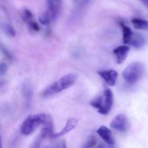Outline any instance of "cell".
Instances as JSON below:
<instances>
[{
  "instance_id": "16",
  "label": "cell",
  "mask_w": 148,
  "mask_h": 148,
  "mask_svg": "<svg viewBox=\"0 0 148 148\" xmlns=\"http://www.w3.org/2000/svg\"><path fill=\"white\" fill-rule=\"evenodd\" d=\"M28 23L29 27H30L31 30H33V31H39L40 30V27H39L38 24L36 22H33V20H30V21L27 22Z\"/></svg>"
},
{
  "instance_id": "13",
  "label": "cell",
  "mask_w": 148,
  "mask_h": 148,
  "mask_svg": "<svg viewBox=\"0 0 148 148\" xmlns=\"http://www.w3.org/2000/svg\"><path fill=\"white\" fill-rule=\"evenodd\" d=\"M133 25L138 30H147L148 29V21L140 18H133L132 20Z\"/></svg>"
},
{
  "instance_id": "18",
  "label": "cell",
  "mask_w": 148,
  "mask_h": 148,
  "mask_svg": "<svg viewBox=\"0 0 148 148\" xmlns=\"http://www.w3.org/2000/svg\"><path fill=\"white\" fill-rule=\"evenodd\" d=\"M7 65L5 63H0V75H5L7 72Z\"/></svg>"
},
{
  "instance_id": "15",
  "label": "cell",
  "mask_w": 148,
  "mask_h": 148,
  "mask_svg": "<svg viewBox=\"0 0 148 148\" xmlns=\"http://www.w3.org/2000/svg\"><path fill=\"white\" fill-rule=\"evenodd\" d=\"M4 32H5L8 36H12V37L15 36V33H16L15 30H14V29L13 28L12 26L10 25L9 24L5 25L4 26Z\"/></svg>"
},
{
  "instance_id": "6",
  "label": "cell",
  "mask_w": 148,
  "mask_h": 148,
  "mask_svg": "<svg viewBox=\"0 0 148 148\" xmlns=\"http://www.w3.org/2000/svg\"><path fill=\"white\" fill-rule=\"evenodd\" d=\"M98 75L109 86H114L116 84L119 77V73L114 69H107L98 72Z\"/></svg>"
},
{
  "instance_id": "7",
  "label": "cell",
  "mask_w": 148,
  "mask_h": 148,
  "mask_svg": "<svg viewBox=\"0 0 148 148\" xmlns=\"http://www.w3.org/2000/svg\"><path fill=\"white\" fill-rule=\"evenodd\" d=\"M130 51V46H127V45L119 46L113 50V53L115 55L116 61L117 64H121L127 59Z\"/></svg>"
},
{
  "instance_id": "1",
  "label": "cell",
  "mask_w": 148,
  "mask_h": 148,
  "mask_svg": "<svg viewBox=\"0 0 148 148\" xmlns=\"http://www.w3.org/2000/svg\"><path fill=\"white\" fill-rule=\"evenodd\" d=\"M77 75L75 73H69L64 75L53 83L45 88L42 92V95L45 98L53 96L68 88H71L76 82Z\"/></svg>"
},
{
  "instance_id": "9",
  "label": "cell",
  "mask_w": 148,
  "mask_h": 148,
  "mask_svg": "<svg viewBox=\"0 0 148 148\" xmlns=\"http://www.w3.org/2000/svg\"><path fill=\"white\" fill-rule=\"evenodd\" d=\"M97 133L99 135V137L108 145H113L114 144V137H113L112 132H111V130L107 127H106V126H101L97 130Z\"/></svg>"
},
{
  "instance_id": "4",
  "label": "cell",
  "mask_w": 148,
  "mask_h": 148,
  "mask_svg": "<svg viewBox=\"0 0 148 148\" xmlns=\"http://www.w3.org/2000/svg\"><path fill=\"white\" fill-rule=\"evenodd\" d=\"M145 71V66L141 62H133L122 72V77L128 83L135 84L142 77Z\"/></svg>"
},
{
  "instance_id": "11",
  "label": "cell",
  "mask_w": 148,
  "mask_h": 148,
  "mask_svg": "<svg viewBox=\"0 0 148 148\" xmlns=\"http://www.w3.org/2000/svg\"><path fill=\"white\" fill-rule=\"evenodd\" d=\"M145 44V38L140 33H134L130 45L136 49H140Z\"/></svg>"
},
{
  "instance_id": "21",
  "label": "cell",
  "mask_w": 148,
  "mask_h": 148,
  "mask_svg": "<svg viewBox=\"0 0 148 148\" xmlns=\"http://www.w3.org/2000/svg\"><path fill=\"white\" fill-rule=\"evenodd\" d=\"M62 148H66V144H65V143H63V145H62Z\"/></svg>"
},
{
  "instance_id": "10",
  "label": "cell",
  "mask_w": 148,
  "mask_h": 148,
  "mask_svg": "<svg viewBox=\"0 0 148 148\" xmlns=\"http://www.w3.org/2000/svg\"><path fill=\"white\" fill-rule=\"evenodd\" d=\"M120 25H121V28H122L123 42H124V43L125 45H129L130 43V42H131L134 33H133L132 30L129 26L126 25L123 23H121Z\"/></svg>"
},
{
  "instance_id": "3",
  "label": "cell",
  "mask_w": 148,
  "mask_h": 148,
  "mask_svg": "<svg viewBox=\"0 0 148 148\" xmlns=\"http://www.w3.org/2000/svg\"><path fill=\"white\" fill-rule=\"evenodd\" d=\"M49 116L44 114H33L27 116L20 126V132L25 136L33 134L40 125L44 124L47 121Z\"/></svg>"
},
{
  "instance_id": "12",
  "label": "cell",
  "mask_w": 148,
  "mask_h": 148,
  "mask_svg": "<svg viewBox=\"0 0 148 148\" xmlns=\"http://www.w3.org/2000/svg\"><path fill=\"white\" fill-rule=\"evenodd\" d=\"M22 93H23V97H24L25 101V103L27 104V105L30 104L33 92H32L31 86H30V85L28 82L24 83L23 88H22Z\"/></svg>"
},
{
  "instance_id": "14",
  "label": "cell",
  "mask_w": 148,
  "mask_h": 148,
  "mask_svg": "<svg viewBox=\"0 0 148 148\" xmlns=\"http://www.w3.org/2000/svg\"><path fill=\"white\" fill-rule=\"evenodd\" d=\"M96 138H95V136L92 135L90 137H88V140L85 143V144L84 145L83 148H91L93 147L95 144H96Z\"/></svg>"
},
{
  "instance_id": "19",
  "label": "cell",
  "mask_w": 148,
  "mask_h": 148,
  "mask_svg": "<svg viewBox=\"0 0 148 148\" xmlns=\"http://www.w3.org/2000/svg\"><path fill=\"white\" fill-rule=\"evenodd\" d=\"M0 49H1V50L2 51V52H3V53H4V54H5L6 56H7V58H9V59H11V58H12L11 55H10V52H9L7 50V49H6L5 47H4V46H3L2 45H1V44H0Z\"/></svg>"
},
{
  "instance_id": "23",
  "label": "cell",
  "mask_w": 148,
  "mask_h": 148,
  "mask_svg": "<svg viewBox=\"0 0 148 148\" xmlns=\"http://www.w3.org/2000/svg\"><path fill=\"white\" fill-rule=\"evenodd\" d=\"M147 1H148V0H147Z\"/></svg>"
},
{
  "instance_id": "20",
  "label": "cell",
  "mask_w": 148,
  "mask_h": 148,
  "mask_svg": "<svg viewBox=\"0 0 148 148\" xmlns=\"http://www.w3.org/2000/svg\"><path fill=\"white\" fill-rule=\"evenodd\" d=\"M0 148H2V144H1V134H0Z\"/></svg>"
},
{
  "instance_id": "5",
  "label": "cell",
  "mask_w": 148,
  "mask_h": 148,
  "mask_svg": "<svg viewBox=\"0 0 148 148\" xmlns=\"http://www.w3.org/2000/svg\"><path fill=\"white\" fill-rule=\"evenodd\" d=\"M111 127L119 132L125 133L130 128V121L124 114H118L111 123Z\"/></svg>"
},
{
  "instance_id": "22",
  "label": "cell",
  "mask_w": 148,
  "mask_h": 148,
  "mask_svg": "<svg viewBox=\"0 0 148 148\" xmlns=\"http://www.w3.org/2000/svg\"><path fill=\"white\" fill-rule=\"evenodd\" d=\"M98 148H103V147H98Z\"/></svg>"
},
{
  "instance_id": "2",
  "label": "cell",
  "mask_w": 148,
  "mask_h": 148,
  "mask_svg": "<svg viewBox=\"0 0 148 148\" xmlns=\"http://www.w3.org/2000/svg\"><path fill=\"white\" fill-rule=\"evenodd\" d=\"M114 103V94L111 89H106L103 93L90 102V106L102 115H107L111 111Z\"/></svg>"
},
{
  "instance_id": "8",
  "label": "cell",
  "mask_w": 148,
  "mask_h": 148,
  "mask_svg": "<svg viewBox=\"0 0 148 148\" xmlns=\"http://www.w3.org/2000/svg\"><path fill=\"white\" fill-rule=\"evenodd\" d=\"M77 124L78 121L77 119L69 118V119L66 121L64 127L60 132H59L53 133V135L51 136V137H53V138H57V137H62V136L65 135L66 134L69 133V132L75 130L77 127Z\"/></svg>"
},
{
  "instance_id": "17",
  "label": "cell",
  "mask_w": 148,
  "mask_h": 148,
  "mask_svg": "<svg viewBox=\"0 0 148 148\" xmlns=\"http://www.w3.org/2000/svg\"><path fill=\"white\" fill-rule=\"evenodd\" d=\"M24 16H25V19L27 22L30 21L33 19V14L30 12V10H24Z\"/></svg>"
}]
</instances>
